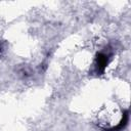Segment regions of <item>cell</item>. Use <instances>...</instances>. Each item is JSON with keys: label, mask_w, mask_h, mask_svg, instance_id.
Masks as SVG:
<instances>
[{"label": "cell", "mask_w": 131, "mask_h": 131, "mask_svg": "<svg viewBox=\"0 0 131 131\" xmlns=\"http://www.w3.org/2000/svg\"><path fill=\"white\" fill-rule=\"evenodd\" d=\"M127 122H128V112H126V113L123 115V118H122V120L120 121V123H119L116 127L112 128L111 131H118V130H121L122 128L125 127V125L127 124Z\"/></svg>", "instance_id": "obj_2"}, {"label": "cell", "mask_w": 131, "mask_h": 131, "mask_svg": "<svg viewBox=\"0 0 131 131\" xmlns=\"http://www.w3.org/2000/svg\"><path fill=\"white\" fill-rule=\"evenodd\" d=\"M107 56L103 53H98L96 55V67H97V72L98 73H103L104 69L107 64Z\"/></svg>", "instance_id": "obj_1"}]
</instances>
